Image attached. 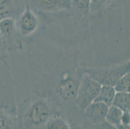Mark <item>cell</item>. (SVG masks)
Returning a JSON list of instances; mask_svg holds the SVG:
<instances>
[{
    "label": "cell",
    "instance_id": "6da1fadb",
    "mask_svg": "<svg viewBox=\"0 0 130 129\" xmlns=\"http://www.w3.org/2000/svg\"><path fill=\"white\" fill-rule=\"evenodd\" d=\"M84 73L77 53L67 54L42 76L34 90V94L45 97L56 106L71 128H86L84 112L75 105Z\"/></svg>",
    "mask_w": 130,
    "mask_h": 129
},
{
    "label": "cell",
    "instance_id": "7a4b0ae2",
    "mask_svg": "<svg viewBox=\"0 0 130 129\" xmlns=\"http://www.w3.org/2000/svg\"><path fill=\"white\" fill-rule=\"evenodd\" d=\"M59 114L56 106L46 98L35 94L17 107L19 128H45L49 118Z\"/></svg>",
    "mask_w": 130,
    "mask_h": 129
},
{
    "label": "cell",
    "instance_id": "3957f363",
    "mask_svg": "<svg viewBox=\"0 0 130 129\" xmlns=\"http://www.w3.org/2000/svg\"><path fill=\"white\" fill-rule=\"evenodd\" d=\"M130 71V61L109 66L84 67V72L102 85L115 87L120 78Z\"/></svg>",
    "mask_w": 130,
    "mask_h": 129
},
{
    "label": "cell",
    "instance_id": "277c9868",
    "mask_svg": "<svg viewBox=\"0 0 130 129\" xmlns=\"http://www.w3.org/2000/svg\"><path fill=\"white\" fill-rule=\"evenodd\" d=\"M29 7L46 21L60 14L72 16L71 0H27Z\"/></svg>",
    "mask_w": 130,
    "mask_h": 129
},
{
    "label": "cell",
    "instance_id": "5b68a950",
    "mask_svg": "<svg viewBox=\"0 0 130 129\" xmlns=\"http://www.w3.org/2000/svg\"><path fill=\"white\" fill-rule=\"evenodd\" d=\"M102 85L93 80L86 73H84L81 78L77 96L75 99V105L81 112L95 100L101 89Z\"/></svg>",
    "mask_w": 130,
    "mask_h": 129
},
{
    "label": "cell",
    "instance_id": "8992f818",
    "mask_svg": "<svg viewBox=\"0 0 130 129\" xmlns=\"http://www.w3.org/2000/svg\"><path fill=\"white\" fill-rule=\"evenodd\" d=\"M41 21L42 19L27 3L25 10L16 21L18 30L23 40L35 35L41 27Z\"/></svg>",
    "mask_w": 130,
    "mask_h": 129
},
{
    "label": "cell",
    "instance_id": "52a82bcc",
    "mask_svg": "<svg viewBox=\"0 0 130 129\" xmlns=\"http://www.w3.org/2000/svg\"><path fill=\"white\" fill-rule=\"evenodd\" d=\"M109 106L102 102L93 101L84 112L87 128H113L106 121Z\"/></svg>",
    "mask_w": 130,
    "mask_h": 129
},
{
    "label": "cell",
    "instance_id": "ba28073f",
    "mask_svg": "<svg viewBox=\"0 0 130 129\" xmlns=\"http://www.w3.org/2000/svg\"><path fill=\"white\" fill-rule=\"evenodd\" d=\"M0 33L8 52L22 49L23 40L14 20L8 18L0 21Z\"/></svg>",
    "mask_w": 130,
    "mask_h": 129
},
{
    "label": "cell",
    "instance_id": "9c48e42d",
    "mask_svg": "<svg viewBox=\"0 0 130 129\" xmlns=\"http://www.w3.org/2000/svg\"><path fill=\"white\" fill-rule=\"evenodd\" d=\"M27 0H3L0 3V21L13 19L15 21L25 10Z\"/></svg>",
    "mask_w": 130,
    "mask_h": 129
},
{
    "label": "cell",
    "instance_id": "30bf717a",
    "mask_svg": "<svg viewBox=\"0 0 130 129\" xmlns=\"http://www.w3.org/2000/svg\"><path fill=\"white\" fill-rule=\"evenodd\" d=\"M19 128L17 108L14 106H0V129Z\"/></svg>",
    "mask_w": 130,
    "mask_h": 129
},
{
    "label": "cell",
    "instance_id": "8fae6325",
    "mask_svg": "<svg viewBox=\"0 0 130 129\" xmlns=\"http://www.w3.org/2000/svg\"><path fill=\"white\" fill-rule=\"evenodd\" d=\"M91 0H71L72 16H76L80 21H84L89 17Z\"/></svg>",
    "mask_w": 130,
    "mask_h": 129
},
{
    "label": "cell",
    "instance_id": "7c38bea8",
    "mask_svg": "<svg viewBox=\"0 0 130 129\" xmlns=\"http://www.w3.org/2000/svg\"><path fill=\"white\" fill-rule=\"evenodd\" d=\"M115 0H91L89 17L100 18L111 7Z\"/></svg>",
    "mask_w": 130,
    "mask_h": 129
},
{
    "label": "cell",
    "instance_id": "4fadbf2b",
    "mask_svg": "<svg viewBox=\"0 0 130 129\" xmlns=\"http://www.w3.org/2000/svg\"><path fill=\"white\" fill-rule=\"evenodd\" d=\"M123 111L117 106L111 105L109 106L108 110L106 116V122L108 123L113 128H122L121 123V118Z\"/></svg>",
    "mask_w": 130,
    "mask_h": 129
},
{
    "label": "cell",
    "instance_id": "5bb4252c",
    "mask_svg": "<svg viewBox=\"0 0 130 129\" xmlns=\"http://www.w3.org/2000/svg\"><path fill=\"white\" fill-rule=\"evenodd\" d=\"M116 92H117L114 87L109 85H102L99 95L94 101L104 103L108 106H110L113 105Z\"/></svg>",
    "mask_w": 130,
    "mask_h": 129
},
{
    "label": "cell",
    "instance_id": "9a60e30c",
    "mask_svg": "<svg viewBox=\"0 0 130 129\" xmlns=\"http://www.w3.org/2000/svg\"><path fill=\"white\" fill-rule=\"evenodd\" d=\"M113 105L117 106L123 112L130 113V93L129 92H117Z\"/></svg>",
    "mask_w": 130,
    "mask_h": 129
},
{
    "label": "cell",
    "instance_id": "2e32d148",
    "mask_svg": "<svg viewBox=\"0 0 130 129\" xmlns=\"http://www.w3.org/2000/svg\"><path fill=\"white\" fill-rule=\"evenodd\" d=\"M45 128L47 129H70V125L64 118L60 114H53L46 123Z\"/></svg>",
    "mask_w": 130,
    "mask_h": 129
},
{
    "label": "cell",
    "instance_id": "e0dca14e",
    "mask_svg": "<svg viewBox=\"0 0 130 129\" xmlns=\"http://www.w3.org/2000/svg\"><path fill=\"white\" fill-rule=\"evenodd\" d=\"M114 87L116 92L130 93V71L125 74L120 78Z\"/></svg>",
    "mask_w": 130,
    "mask_h": 129
},
{
    "label": "cell",
    "instance_id": "ac0fdd59",
    "mask_svg": "<svg viewBox=\"0 0 130 129\" xmlns=\"http://www.w3.org/2000/svg\"><path fill=\"white\" fill-rule=\"evenodd\" d=\"M7 52L8 50L0 33V61L3 63L5 66L9 65Z\"/></svg>",
    "mask_w": 130,
    "mask_h": 129
},
{
    "label": "cell",
    "instance_id": "d6986e66",
    "mask_svg": "<svg viewBox=\"0 0 130 129\" xmlns=\"http://www.w3.org/2000/svg\"><path fill=\"white\" fill-rule=\"evenodd\" d=\"M121 123L122 128H130V113L127 112H123L121 118Z\"/></svg>",
    "mask_w": 130,
    "mask_h": 129
},
{
    "label": "cell",
    "instance_id": "ffe728a7",
    "mask_svg": "<svg viewBox=\"0 0 130 129\" xmlns=\"http://www.w3.org/2000/svg\"><path fill=\"white\" fill-rule=\"evenodd\" d=\"M2 1H3V0H0V3H1V2H2Z\"/></svg>",
    "mask_w": 130,
    "mask_h": 129
}]
</instances>
